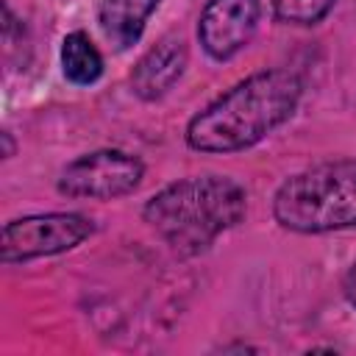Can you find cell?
Instances as JSON below:
<instances>
[{
	"label": "cell",
	"instance_id": "1",
	"mask_svg": "<svg viewBox=\"0 0 356 356\" xmlns=\"http://www.w3.org/2000/svg\"><path fill=\"white\" fill-rule=\"evenodd\" d=\"M300 92L303 83L289 70L256 72L192 117L186 142L200 153L245 150L292 117Z\"/></svg>",
	"mask_w": 356,
	"mask_h": 356
},
{
	"label": "cell",
	"instance_id": "2",
	"mask_svg": "<svg viewBox=\"0 0 356 356\" xmlns=\"http://www.w3.org/2000/svg\"><path fill=\"white\" fill-rule=\"evenodd\" d=\"M248 209L245 189L222 175L184 178L153 195L145 220L181 253H200L225 228H234Z\"/></svg>",
	"mask_w": 356,
	"mask_h": 356
},
{
	"label": "cell",
	"instance_id": "3",
	"mask_svg": "<svg viewBox=\"0 0 356 356\" xmlns=\"http://www.w3.org/2000/svg\"><path fill=\"white\" fill-rule=\"evenodd\" d=\"M275 220L298 234H325L356 225V159L314 164L281 184Z\"/></svg>",
	"mask_w": 356,
	"mask_h": 356
},
{
	"label": "cell",
	"instance_id": "4",
	"mask_svg": "<svg viewBox=\"0 0 356 356\" xmlns=\"http://www.w3.org/2000/svg\"><path fill=\"white\" fill-rule=\"evenodd\" d=\"M92 234V220L83 214H33L3 228V261H28L53 256L81 245Z\"/></svg>",
	"mask_w": 356,
	"mask_h": 356
},
{
	"label": "cell",
	"instance_id": "5",
	"mask_svg": "<svg viewBox=\"0 0 356 356\" xmlns=\"http://www.w3.org/2000/svg\"><path fill=\"white\" fill-rule=\"evenodd\" d=\"M145 167L136 156L122 150H95L64 167L58 192L67 197H120L139 186Z\"/></svg>",
	"mask_w": 356,
	"mask_h": 356
},
{
	"label": "cell",
	"instance_id": "6",
	"mask_svg": "<svg viewBox=\"0 0 356 356\" xmlns=\"http://www.w3.org/2000/svg\"><path fill=\"white\" fill-rule=\"evenodd\" d=\"M259 11V0H209L197 25L203 50L217 61L239 53L256 33Z\"/></svg>",
	"mask_w": 356,
	"mask_h": 356
},
{
	"label": "cell",
	"instance_id": "7",
	"mask_svg": "<svg viewBox=\"0 0 356 356\" xmlns=\"http://www.w3.org/2000/svg\"><path fill=\"white\" fill-rule=\"evenodd\" d=\"M184 64H186V47H184V42L175 39V36L161 39L136 64V70L131 75L134 92L139 97H145V100H156V97L167 95L172 89V83L181 78Z\"/></svg>",
	"mask_w": 356,
	"mask_h": 356
},
{
	"label": "cell",
	"instance_id": "8",
	"mask_svg": "<svg viewBox=\"0 0 356 356\" xmlns=\"http://www.w3.org/2000/svg\"><path fill=\"white\" fill-rule=\"evenodd\" d=\"M159 0H103L100 28L120 50L139 42L147 17L156 11Z\"/></svg>",
	"mask_w": 356,
	"mask_h": 356
},
{
	"label": "cell",
	"instance_id": "9",
	"mask_svg": "<svg viewBox=\"0 0 356 356\" xmlns=\"http://www.w3.org/2000/svg\"><path fill=\"white\" fill-rule=\"evenodd\" d=\"M61 67H64V75L72 83L89 86L103 72V56L97 53V47L92 44V39L86 33L75 31L61 44Z\"/></svg>",
	"mask_w": 356,
	"mask_h": 356
},
{
	"label": "cell",
	"instance_id": "10",
	"mask_svg": "<svg viewBox=\"0 0 356 356\" xmlns=\"http://www.w3.org/2000/svg\"><path fill=\"white\" fill-rule=\"evenodd\" d=\"M334 3L337 0H273V8H275V17L281 22L314 25L331 11Z\"/></svg>",
	"mask_w": 356,
	"mask_h": 356
},
{
	"label": "cell",
	"instance_id": "11",
	"mask_svg": "<svg viewBox=\"0 0 356 356\" xmlns=\"http://www.w3.org/2000/svg\"><path fill=\"white\" fill-rule=\"evenodd\" d=\"M345 298L356 306V264L348 270V275H345Z\"/></svg>",
	"mask_w": 356,
	"mask_h": 356
}]
</instances>
